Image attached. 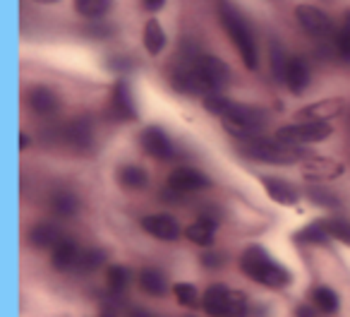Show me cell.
Segmentation results:
<instances>
[{"label":"cell","instance_id":"cell-32","mask_svg":"<svg viewBox=\"0 0 350 317\" xmlns=\"http://www.w3.org/2000/svg\"><path fill=\"white\" fill-rule=\"evenodd\" d=\"M173 293L175 298H178V303H180L183 307H197L200 305V298H197V288L192 286V283H175L173 286Z\"/></svg>","mask_w":350,"mask_h":317},{"label":"cell","instance_id":"cell-42","mask_svg":"<svg viewBox=\"0 0 350 317\" xmlns=\"http://www.w3.org/2000/svg\"><path fill=\"white\" fill-rule=\"evenodd\" d=\"M130 317H154V315H151V312L149 310H142V307H137V310L135 312H132V315Z\"/></svg>","mask_w":350,"mask_h":317},{"label":"cell","instance_id":"cell-26","mask_svg":"<svg viewBox=\"0 0 350 317\" xmlns=\"http://www.w3.org/2000/svg\"><path fill=\"white\" fill-rule=\"evenodd\" d=\"M51 210L58 216L70 219V216H75L79 212V197L72 190H58L51 195Z\"/></svg>","mask_w":350,"mask_h":317},{"label":"cell","instance_id":"cell-13","mask_svg":"<svg viewBox=\"0 0 350 317\" xmlns=\"http://www.w3.org/2000/svg\"><path fill=\"white\" fill-rule=\"evenodd\" d=\"M343 108H345L343 99H321V101H314L310 106L300 108L295 118L302 123H329L331 118L340 116Z\"/></svg>","mask_w":350,"mask_h":317},{"label":"cell","instance_id":"cell-10","mask_svg":"<svg viewBox=\"0 0 350 317\" xmlns=\"http://www.w3.org/2000/svg\"><path fill=\"white\" fill-rule=\"evenodd\" d=\"M25 103L27 108H29L34 116H55V113L60 111V97L53 92L51 87H44V84H36V87H31L29 92L25 94Z\"/></svg>","mask_w":350,"mask_h":317},{"label":"cell","instance_id":"cell-15","mask_svg":"<svg viewBox=\"0 0 350 317\" xmlns=\"http://www.w3.org/2000/svg\"><path fill=\"white\" fill-rule=\"evenodd\" d=\"M142 229L159 240H175L180 236V224L170 214H149L142 219Z\"/></svg>","mask_w":350,"mask_h":317},{"label":"cell","instance_id":"cell-31","mask_svg":"<svg viewBox=\"0 0 350 317\" xmlns=\"http://www.w3.org/2000/svg\"><path fill=\"white\" fill-rule=\"evenodd\" d=\"M103 262H106V253L98 248H92V250H84V253L79 255L77 269L79 272H94V269H98Z\"/></svg>","mask_w":350,"mask_h":317},{"label":"cell","instance_id":"cell-39","mask_svg":"<svg viewBox=\"0 0 350 317\" xmlns=\"http://www.w3.org/2000/svg\"><path fill=\"white\" fill-rule=\"evenodd\" d=\"M163 5H165V0H142V8H144L146 12H159Z\"/></svg>","mask_w":350,"mask_h":317},{"label":"cell","instance_id":"cell-37","mask_svg":"<svg viewBox=\"0 0 350 317\" xmlns=\"http://www.w3.org/2000/svg\"><path fill=\"white\" fill-rule=\"evenodd\" d=\"M96 317H118V307L113 305V303L103 301L101 307H98V312H96Z\"/></svg>","mask_w":350,"mask_h":317},{"label":"cell","instance_id":"cell-7","mask_svg":"<svg viewBox=\"0 0 350 317\" xmlns=\"http://www.w3.org/2000/svg\"><path fill=\"white\" fill-rule=\"evenodd\" d=\"M334 127L329 123H293V125H283L278 127L276 140L286 142V144L300 147V144H310V142H321L326 137H331Z\"/></svg>","mask_w":350,"mask_h":317},{"label":"cell","instance_id":"cell-4","mask_svg":"<svg viewBox=\"0 0 350 317\" xmlns=\"http://www.w3.org/2000/svg\"><path fill=\"white\" fill-rule=\"evenodd\" d=\"M202 307L209 317H247L250 303L243 291L228 286H209L202 296Z\"/></svg>","mask_w":350,"mask_h":317},{"label":"cell","instance_id":"cell-5","mask_svg":"<svg viewBox=\"0 0 350 317\" xmlns=\"http://www.w3.org/2000/svg\"><path fill=\"white\" fill-rule=\"evenodd\" d=\"M243 151L250 159L267 164H293L302 156V151L293 144H286L281 140H269V137H252V140H243Z\"/></svg>","mask_w":350,"mask_h":317},{"label":"cell","instance_id":"cell-25","mask_svg":"<svg viewBox=\"0 0 350 317\" xmlns=\"http://www.w3.org/2000/svg\"><path fill=\"white\" fill-rule=\"evenodd\" d=\"M142 41H144V49L149 51L151 55H159L161 51L165 49V31L161 27V22L156 17H151L144 25V34H142Z\"/></svg>","mask_w":350,"mask_h":317},{"label":"cell","instance_id":"cell-12","mask_svg":"<svg viewBox=\"0 0 350 317\" xmlns=\"http://www.w3.org/2000/svg\"><path fill=\"white\" fill-rule=\"evenodd\" d=\"M111 111H113V116L122 123L137 121V106H135V99H132V89H130V84H127V79H116V84H113Z\"/></svg>","mask_w":350,"mask_h":317},{"label":"cell","instance_id":"cell-19","mask_svg":"<svg viewBox=\"0 0 350 317\" xmlns=\"http://www.w3.org/2000/svg\"><path fill=\"white\" fill-rule=\"evenodd\" d=\"M27 243L34 250H53L60 243V231L49 221H39L27 231Z\"/></svg>","mask_w":350,"mask_h":317},{"label":"cell","instance_id":"cell-27","mask_svg":"<svg viewBox=\"0 0 350 317\" xmlns=\"http://www.w3.org/2000/svg\"><path fill=\"white\" fill-rule=\"evenodd\" d=\"M310 301L314 303L317 307H319V312H324V315H334L336 310H338V293L334 291V288L329 286H314L310 293Z\"/></svg>","mask_w":350,"mask_h":317},{"label":"cell","instance_id":"cell-18","mask_svg":"<svg viewBox=\"0 0 350 317\" xmlns=\"http://www.w3.org/2000/svg\"><path fill=\"white\" fill-rule=\"evenodd\" d=\"M63 140L68 142L72 149L84 151L94 144V127L87 118H75L63 127Z\"/></svg>","mask_w":350,"mask_h":317},{"label":"cell","instance_id":"cell-11","mask_svg":"<svg viewBox=\"0 0 350 317\" xmlns=\"http://www.w3.org/2000/svg\"><path fill=\"white\" fill-rule=\"evenodd\" d=\"M209 186H211L209 178H206L204 173L197 171V168H190V166L175 168V171L168 176V190L180 192V195H187V192H200Z\"/></svg>","mask_w":350,"mask_h":317},{"label":"cell","instance_id":"cell-6","mask_svg":"<svg viewBox=\"0 0 350 317\" xmlns=\"http://www.w3.org/2000/svg\"><path fill=\"white\" fill-rule=\"evenodd\" d=\"M192 70H195L197 79L202 82L206 94H216L230 82V70L216 55H197L192 60Z\"/></svg>","mask_w":350,"mask_h":317},{"label":"cell","instance_id":"cell-33","mask_svg":"<svg viewBox=\"0 0 350 317\" xmlns=\"http://www.w3.org/2000/svg\"><path fill=\"white\" fill-rule=\"evenodd\" d=\"M269 55H271L273 77L283 82V75H286V65H288V55L283 53V49H281V44H278V41H271V51H269Z\"/></svg>","mask_w":350,"mask_h":317},{"label":"cell","instance_id":"cell-41","mask_svg":"<svg viewBox=\"0 0 350 317\" xmlns=\"http://www.w3.org/2000/svg\"><path fill=\"white\" fill-rule=\"evenodd\" d=\"M312 200H317V202H319V205H326V202H331V205H336V200L329 195V192H326V195H324V192H312Z\"/></svg>","mask_w":350,"mask_h":317},{"label":"cell","instance_id":"cell-43","mask_svg":"<svg viewBox=\"0 0 350 317\" xmlns=\"http://www.w3.org/2000/svg\"><path fill=\"white\" fill-rule=\"evenodd\" d=\"M27 144H29V137L25 132H20V149H27Z\"/></svg>","mask_w":350,"mask_h":317},{"label":"cell","instance_id":"cell-44","mask_svg":"<svg viewBox=\"0 0 350 317\" xmlns=\"http://www.w3.org/2000/svg\"><path fill=\"white\" fill-rule=\"evenodd\" d=\"M34 3H41V5H51V3H58V0H34Z\"/></svg>","mask_w":350,"mask_h":317},{"label":"cell","instance_id":"cell-35","mask_svg":"<svg viewBox=\"0 0 350 317\" xmlns=\"http://www.w3.org/2000/svg\"><path fill=\"white\" fill-rule=\"evenodd\" d=\"M87 31L89 36H94V39H108V36H113V31H116V27H111V25H106V22H98V25H92V27H87Z\"/></svg>","mask_w":350,"mask_h":317},{"label":"cell","instance_id":"cell-34","mask_svg":"<svg viewBox=\"0 0 350 317\" xmlns=\"http://www.w3.org/2000/svg\"><path fill=\"white\" fill-rule=\"evenodd\" d=\"M326 226H329L331 238L350 245V221H345V219H326Z\"/></svg>","mask_w":350,"mask_h":317},{"label":"cell","instance_id":"cell-14","mask_svg":"<svg viewBox=\"0 0 350 317\" xmlns=\"http://www.w3.org/2000/svg\"><path fill=\"white\" fill-rule=\"evenodd\" d=\"M216 229H219V219L211 216L209 212H202L197 216L195 224H190L185 229V238L195 245H202V248H209L214 245V238H216Z\"/></svg>","mask_w":350,"mask_h":317},{"label":"cell","instance_id":"cell-22","mask_svg":"<svg viewBox=\"0 0 350 317\" xmlns=\"http://www.w3.org/2000/svg\"><path fill=\"white\" fill-rule=\"evenodd\" d=\"M137 283H139V288L146 293V296H163L165 291H168V279H165V274L161 272V269L156 267H144L139 274H137Z\"/></svg>","mask_w":350,"mask_h":317},{"label":"cell","instance_id":"cell-3","mask_svg":"<svg viewBox=\"0 0 350 317\" xmlns=\"http://www.w3.org/2000/svg\"><path fill=\"white\" fill-rule=\"evenodd\" d=\"M219 17H221V25H224L226 34L230 36V41H233L235 49H238L245 68L257 70V65H259L257 41H254L252 27L247 25L243 12H240L235 5H230V3H224V5L219 8Z\"/></svg>","mask_w":350,"mask_h":317},{"label":"cell","instance_id":"cell-20","mask_svg":"<svg viewBox=\"0 0 350 317\" xmlns=\"http://www.w3.org/2000/svg\"><path fill=\"white\" fill-rule=\"evenodd\" d=\"M79 248L75 240L70 238H60V243L53 248V257H51V262H53V269H58V272H70V269L77 267L79 262Z\"/></svg>","mask_w":350,"mask_h":317},{"label":"cell","instance_id":"cell-17","mask_svg":"<svg viewBox=\"0 0 350 317\" xmlns=\"http://www.w3.org/2000/svg\"><path fill=\"white\" fill-rule=\"evenodd\" d=\"M310 79H312V75H310L307 60L300 58V55H291L286 65V75H283V82L288 84V89H291L295 97H300V94L310 87Z\"/></svg>","mask_w":350,"mask_h":317},{"label":"cell","instance_id":"cell-16","mask_svg":"<svg viewBox=\"0 0 350 317\" xmlns=\"http://www.w3.org/2000/svg\"><path fill=\"white\" fill-rule=\"evenodd\" d=\"M343 171V164L336 159H324V156H310L302 166V176L312 178V181H331V178H338Z\"/></svg>","mask_w":350,"mask_h":317},{"label":"cell","instance_id":"cell-1","mask_svg":"<svg viewBox=\"0 0 350 317\" xmlns=\"http://www.w3.org/2000/svg\"><path fill=\"white\" fill-rule=\"evenodd\" d=\"M204 108L211 116H219L224 121V127L238 140H252L267 125V111L259 106H247V103L233 101L224 94H206Z\"/></svg>","mask_w":350,"mask_h":317},{"label":"cell","instance_id":"cell-36","mask_svg":"<svg viewBox=\"0 0 350 317\" xmlns=\"http://www.w3.org/2000/svg\"><path fill=\"white\" fill-rule=\"evenodd\" d=\"M317 312H319V307L312 303V305H307V303H302V305L295 307V317H317Z\"/></svg>","mask_w":350,"mask_h":317},{"label":"cell","instance_id":"cell-30","mask_svg":"<svg viewBox=\"0 0 350 317\" xmlns=\"http://www.w3.org/2000/svg\"><path fill=\"white\" fill-rule=\"evenodd\" d=\"M336 49H338L340 58L350 63V10L343 12V22L336 31Z\"/></svg>","mask_w":350,"mask_h":317},{"label":"cell","instance_id":"cell-9","mask_svg":"<svg viewBox=\"0 0 350 317\" xmlns=\"http://www.w3.org/2000/svg\"><path fill=\"white\" fill-rule=\"evenodd\" d=\"M139 144H142V149L151 156V159H156V162H170V159L175 156L173 142H170V137L165 135L159 125L144 127L142 135H139Z\"/></svg>","mask_w":350,"mask_h":317},{"label":"cell","instance_id":"cell-28","mask_svg":"<svg viewBox=\"0 0 350 317\" xmlns=\"http://www.w3.org/2000/svg\"><path fill=\"white\" fill-rule=\"evenodd\" d=\"M113 8V0H75V10L84 20H101Z\"/></svg>","mask_w":350,"mask_h":317},{"label":"cell","instance_id":"cell-40","mask_svg":"<svg viewBox=\"0 0 350 317\" xmlns=\"http://www.w3.org/2000/svg\"><path fill=\"white\" fill-rule=\"evenodd\" d=\"M202 262H204V267H221V255H204L202 257Z\"/></svg>","mask_w":350,"mask_h":317},{"label":"cell","instance_id":"cell-24","mask_svg":"<svg viewBox=\"0 0 350 317\" xmlns=\"http://www.w3.org/2000/svg\"><path fill=\"white\" fill-rule=\"evenodd\" d=\"M329 238L331 233H329V226H326V219L312 221V224H307L305 229H300L295 233V243L302 245H324Z\"/></svg>","mask_w":350,"mask_h":317},{"label":"cell","instance_id":"cell-23","mask_svg":"<svg viewBox=\"0 0 350 317\" xmlns=\"http://www.w3.org/2000/svg\"><path fill=\"white\" fill-rule=\"evenodd\" d=\"M118 183H120L122 190H144L149 186V173L137 164H125L118 171Z\"/></svg>","mask_w":350,"mask_h":317},{"label":"cell","instance_id":"cell-21","mask_svg":"<svg viewBox=\"0 0 350 317\" xmlns=\"http://www.w3.org/2000/svg\"><path fill=\"white\" fill-rule=\"evenodd\" d=\"M262 183H264V190H267V195L271 197L273 202H278V205H295V202L300 200V195H297L295 188H293L291 183L281 181V178L264 176Z\"/></svg>","mask_w":350,"mask_h":317},{"label":"cell","instance_id":"cell-8","mask_svg":"<svg viewBox=\"0 0 350 317\" xmlns=\"http://www.w3.org/2000/svg\"><path fill=\"white\" fill-rule=\"evenodd\" d=\"M295 17L300 22V27L314 39H329L334 36V22L326 12H321L314 5H297L295 8Z\"/></svg>","mask_w":350,"mask_h":317},{"label":"cell","instance_id":"cell-29","mask_svg":"<svg viewBox=\"0 0 350 317\" xmlns=\"http://www.w3.org/2000/svg\"><path fill=\"white\" fill-rule=\"evenodd\" d=\"M106 281H108L111 293L120 296V293L127 288V283H130V272H127V267H122V264H113V267H108Z\"/></svg>","mask_w":350,"mask_h":317},{"label":"cell","instance_id":"cell-2","mask_svg":"<svg viewBox=\"0 0 350 317\" xmlns=\"http://www.w3.org/2000/svg\"><path fill=\"white\" fill-rule=\"evenodd\" d=\"M240 269L245 277H250L252 281L262 283L267 288H286L291 283V272L286 267L276 262L271 255L259 245H250L240 257Z\"/></svg>","mask_w":350,"mask_h":317},{"label":"cell","instance_id":"cell-38","mask_svg":"<svg viewBox=\"0 0 350 317\" xmlns=\"http://www.w3.org/2000/svg\"><path fill=\"white\" fill-rule=\"evenodd\" d=\"M108 65H111L113 70H130L132 68V60L130 58H120V55H118V58H113V60H108Z\"/></svg>","mask_w":350,"mask_h":317}]
</instances>
